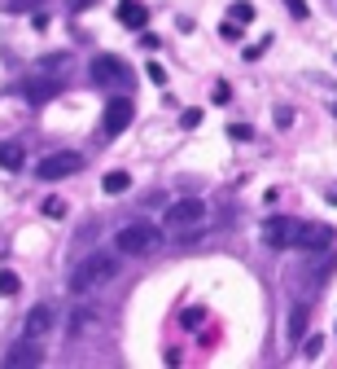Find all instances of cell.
<instances>
[{
    "label": "cell",
    "mask_w": 337,
    "mask_h": 369,
    "mask_svg": "<svg viewBox=\"0 0 337 369\" xmlns=\"http://www.w3.org/2000/svg\"><path fill=\"white\" fill-rule=\"evenodd\" d=\"M118 277V259L114 255H105V251H92L88 259H79L75 268H70V295H92L96 286H105V281H114Z\"/></svg>",
    "instance_id": "cell-1"
},
{
    "label": "cell",
    "mask_w": 337,
    "mask_h": 369,
    "mask_svg": "<svg viewBox=\"0 0 337 369\" xmlns=\"http://www.w3.org/2000/svg\"><path fill=\"white\" fill-rule=\"evenodd\" d=\"M114 246L123 255H153L162 246V229H158V224H149V220H127L123 229L114 233Z\"/></svg>",
    "instance_id": "cell-2"
},
{
    "label": "cell",
    "mask_w": 337,
    "mask_h": 369,
    "mask_svg": "<svg viewBox=\"0 0 337 369\" xmlns=\"http://www.w3.org/2000/svg\"><path fill=\"white\" fill-rule=\"evenodd\" d=\"M88 70H92V84L114 88V92H127L131 84H136V75L127 70V62H123V57H114V53H96Z\"/></svg>",
    "instance_id": "cell-3"
},
{
    "label": "cell",
    "mask_w": 337,
    "mask_h": 369,
    "mask_svg": "<svg viewBox=\"0 0 337 369\" xmlns=\"http://www.w3.org/2000/svg\"><path fill=\"white\" fill-rule=\"evenodd\" d=\"M206 216H210V207L202 198H175L171 207H166V229L171 233H197L202 224H206Z\"/></svg>",
    "instance_id": "cell-4"
},
{
    "label": "cell",
    "mask_w": 337,
    "mask_h": 369,
    "mask_svg": "<svg viewBox=\"0 0 337 369\" xmlns=\"http://www.w3.org/2000/svg\"><path fill=\"white\" fill-rule=\"evenodd\" d=\"M83 172V154L75 150H57V154H44L40 163H35V176L40 181H66V176Z\"/></svg>",
    "instance_id": "cell-5"
},
{
    "label": "cell",
    "mask_w": 337,
    "mask_h": 369,
    "mask_svg": "<svg viewBox=\"0 0 337 369\" xmlns=\"http://www.w3.org/2000/svg\"><path fill=\"white\" fill-rule=\"evenodd\" d=\"M263 242H268L272 251H289V246L298 242V220H289V216L263 220Z\"/></svg>",
    "instance_id": "cell-6"
},
{
    "label": "cell",
    "mask_w": 337,
    "mask_h": 369,
    "mask_svg": "<svg viewBox=\"0 0 337 369\" xmlns=\"http://www.w3.org/2000/svg\"><path fill=\"white\" fill-rule=\"evenodd\" d=\"M131 119H136V106H131V97H110L105 101V137H118L131 128Z\"/></svg>",
    "instance_id": "cell-7"
},
{
    "label": "cell",
    "mask_w": 337,
    "mask_h": 369,
    "mask_svg": "<svg viewBox=\"0 0 337 369\" xmlns=\"http://www.w3.org/2000/svg\"><path fill=\"white\" fill-rule=\"evenodd\" d=\"M0 365H5V369H35V365H44L40 339H22V343H14V348L0 356Z\"/></svg>",
    "instance_id": "cell-8"
},
{
    "label": "cell",
    "mask_w": 337,
    "mask_h": 369,
    "mask_svg": "<svg viewBox=\"0 0 337 369\" xmlns=\"http://www.w3.org/2000/svg\"><path fill=\"white\" fill-rule=\"evenodd\" d=\"M66 92V79L62 75H40V79H31L27 88H22V97H27L31 106H48V101H57Z\"/></svg>",
    "instance_id": "cell-9"
},
{
    "label": "cell",
    "mask_w": 337,
    "mask_h": 369,
    "mask_svg": "<svg viewBox=\"0 0 337 369\" xmlns=\"http://www.w3.org/2000/svg\"><path fill=\"white\" fill-rule=\"evenodd\" d=\"M298 251H329L333 246V229L329 224H298Z\"/></svg>",
    "instance_id": "cell-10"
},
{
    "label": "cell",
    "mask_w": 337,
    "mask_h": 369,
    "mask_svg": "<svg viewBox=\"0 0 337 369\" xmlns=\"http://www.w3.org/2000/svg\"><path fill=\"white\" fill-rule=\"evenodd\" d=\"M48 330H53V312H48V308H31V312H27V326H22V335H27V339H44Z\"/></svg>",
    "instance_id": "cell-11"
},
{
    "label": "cell",
    "mask_w": 337,
    "mask_h": 369,
    "mask_svg": "<svg viewBox=\"0 0 337 369\" xmlns=\"http://www.w3.org/2000/svg\"><path fill=\"white\" fill-rule=\"evenodd\" d=\"M118 22H123V27H144V22H149V9L140 5V0H123V5H118Z\"/></svg>",
    "instance_id": "cell-12"
},
{
    "label": "cell",
    "mask_w": 337,
    "mask_h": 369,
    "mask_svg": "<svg viewBox=\"0 0 337 369\" xmlns=\"http://www.w3.org/2000/svg\"><path fill=\"white\" fill-rule=\"evenodd\" d=\"M22 163H27V150H22L18 141H5V146H0V168L22 172Z\"/></svg>",
    "instance_id": "cell-13"
},
{
    "label": "cell",
    "mask_w": 337,
    "mask_h": 369,
    "mask_svg": "<svg viewBox=\"0 0 337 369\" xmlns=\"http://www.w3.org/2000/svg\"><path fill=\"white\" fill-rule=\"evenodd\" d=\"M307 326H311V312H307V303H298L294 312H289V339H303Z\"/></svg>",
    "instance_id": "cell-14"
},
{
    "label": "cell",
    "mask_w": 337,
    "mask_h": 369,
    "mask_svg": "<svg viewBox=\"0 0 337 369\" xmlns=\"http://www.w3.org/2000/svg\"><path fill=\"white\" fill-rule=\"evenodd\" d=\"M127 185H131L127 172H105V176H101V189H105V194H127Z\"/></svg>",
    "instance_id": "cell-15"
},
{
    "label": "cell",
    "mask_w": 337,
    "mask_h": 369,
    "mask_svg": "<svg viewBox=\"0 0 337 369\" xmlns=\"http://www.w3.org/2000/svg\"><path fill=\"white\" fill-rule=\"evenodd\" d=\"M228 18H232V22H254V5H246V0H237V5L228 9Z\"/></svg>",
    "instance_id": "cell-16"
},
{
    "label": "cell",
    "mask_w": 337,
    "mask_h": 369,
    "mask_svg": "<svg viewBox=\"0 0 337 369\" xmlns=\"http://www.w3.org/2000/svg\"><path fill=\"white\" fill-rule=\"evenodd\" d=\"M18 286H22V277H18V272H0V295H18Z\"/></svg>",
    "instance_id": "cell-17"
},
{
    "label": "cell",
    "mask_w": 337,
    "mask_h": 369,
    "mask_svg": "<svg viewBox=\"0 0 337 369\" xmlns=\"http://www.w3.org/2000/svg\"><path fill=\"white\" fill-rule=\"evenodd\" d=\"M298 343H303V356H307V361H316V356H320V348H324V339H320V335H311V339H298Z\"/></svg>",
    "instance_id": "cell-18"
},
{
    "label": "cell",
    "mask_w": 337,
    "mask_h": 369,
    "mask_svg": "<svg viewBox=\"0 0 337 369\" xmlns=\"http://www.w3.org/2000/svg\"><path fill=\"white\" fill-rule=\"evenodd\" d=\"M44 216H48V220H62V216H66V202H62V198H48V202H44Z\"/></svg>",
    "instance_id": "cell-19"
},
{
    "label": "cell",
    "mask_w": 337,
    "mask_h": 369,
    "mask_svg": "<svg viewBox=\"0 0 337 369\" xmlns=\"http://www.w3.org/2000/svg\"><path fill=\"white\" fill-rule=\"evenodd\" d=\"M285 9H289V14H294L298 22H303V18L311 14V9H307V0H285Z\"/></svg>",
    "instance_id": "cell-20"
},
{
    "label": "cell",
    "mask_w": 337,
    "mask_h": 369,
    "mask_svg": "<svg viewBox=\"0 0 337 369\" xmlns=\"http://www.w3.org/2000/svg\"><path fill=\"white\" fill-rule=\"evenodd\" d=\"M144 70H149V79H153V84H166V66H162V62H149Z\"/></svg>",
    "instance_id": "cell-21"
},
{
    "label": "cell",
    "mask_w": 337,
    "mask_h": 369,
    "mask_svg": "<svg viewBox=\"0 0 337 369\" xmlns=\"http://www.w3.org/2000/svg\"><path fill=\"white\" fill-rule=\"evenodd\" d=\"M202 317H206L202 308H188V312H184V330H197V326H202Z\"/></svg>",
    "instance_id": "cell-22"
},
{
    "label": "cell",
    "mask_w": 337,
    "mask_h": 369,
    "mask_svg": "<svg viewBox=\"0 0 337 369\" xmlns=\"http://www.w3.org/2000/svg\"><path fill=\"white\" fill-rule=\"evenodd\" d=\"M219 35H224V40H241V27H237V22H232V18H228V22H224V27H219Z\"/></svg>",
    "instance_id": "cell-23"
},
{
    "label": "cell",
    "mask_w": 337,
    "mask_h": 369,
    "mask_svg": "<svg viewBox=\"0 0 337 369\" xmlns=\"http://www.w3.org/2000/svg\"><path fill=\"white\" fill-rule=\"evenodd\" d=\"M228 137H232V141H250V137H254V132H250L246 123H232V128H228Z\"/></svg>",
    "instance_id": "cell-24"
},
{
    "label": "cell",
    "mask_w": 337,
    "mask_h": 369,
    "mask_svg": "<svg viewBox=\"0 0 337 369\" xmlns=\"http://www.w3.org/2000/svg\"><path fill=\"white\" fill-rule=\"evenodd\" d=\"M180 123H184V128H197V123H202V110H184V114H180Z\"/></svg>",
    "instance_id": "cell-25"
},
{
    "label": "cell",
    "mask_w": 337,
    "mask_h": 369,
    "mask_svg": "<svg viewBox=\"0 0 337 369\" xmlns=\"http://www.w3.org/2000/svg\"><path fill=\"white\" fill-rule=\"evenodd\" d=\"M88 5H96V0H70V9H75V14H79V9H88Z\"/></svg>",
    "instance_id": "cell-26"
},
{
    "label": "cell",
    "mask_w": 337,
    "mask_h": 369,
    "mask_svg": "<svg viewBox=\"0 0 337 369\" xmlns=\"http://www.w3.org/2000/svg\"><path fill=\"white\" fill-rule=\"evenodd\" d=\"M333 114H337V106H333Z\"/></svg>",
    "instance_id": "cell-27"
}]
</instances>
